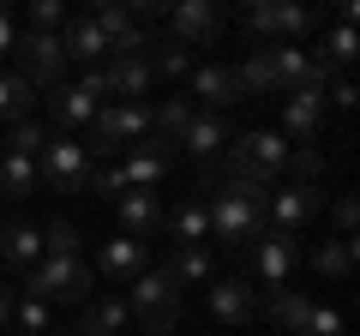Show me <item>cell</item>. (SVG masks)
Masks as SVG:
<instances>
[{"mask_svg": "<svg viewBox=\"0 0 360 336\" xmlns=\"http://www.w3.org/2000/svg\"><path fill=\"white\" fill-rule=\"evenodd\" d=\"M127 300H115V295H103V300H90V312H84V324H78V336H115V330H127Z\"/></svg>", "mask_w": 360, "mask_h": 336, "instance_id": "cell-26", "label": "cell"}, {"mask_svg": "<svg viewBox=\"0 0 360 336\" xmlns=\"http://www.w3.org/2000/svg\"><path fill=\"white\" fill-rule=\"evenodd\" d=\"M222 144H229V120H222V115H193V120H186V132H180V150L198 156V162H210Z\"/></svg>", "mask_w": 360, "mask_h": 336, "instance_id": "cell-22", "label": "cell"}, {"mask_svg": "<svg viewBox=\"0 0 360 336\" xmlns=\"http://www.w3.org/2000/svg\"><path fill=\"white\" fill-rule=\"evenodd\" d=\"M193 66V49H180V42H162V49H150V72H162V78H180Z\"/></svg>", "mask_w": 360, "mask_h": 336, "instance_id": "cell-34", "label": "cell"}, {"mask_svg": "<svg viewBox=\"0 0 360 336\" xmlns=\"http://www.w3.org/2000/svg\"><path fill=\"white\" fill-rule=\"evenodd\" d=\"M90 193H96V198H120V193H127V181H120V168H103V174H90Z\"/></svg>", "mask_w": 360, "mask_h": 336, "instance_id": "cell-39", "label": "cell"}, {"mask_svg": "<svg viewBox=\"0 0 360 336\" xmlns=\"http://www.w3.org/2000/svg\"><path fill=\"white\" fill-rule=\"evenodd\" d=\"M127 312L144 324L150 336H168L180 324V283L168 271H144L139 283H132V300H127Z\"/></svg>", "mask_w": 360, "mask_h": 336, "instance_id": "cell-4", "label": "cell"}, {"mask_svg": "<svg viewBox=\"0 0 360 336\" xmlns=\"http://www.w3.org/2000/svg\"><path fill=\"white\" fill-rule=\"evenodd\" d=\"M295 264H300V240H295V234H276V228H264V234L252 240V271L264 276V283H276V288H283Z\"/></svg>", "mask_w": 360, "mask_h": 336, "instance_id": "cell-12", "label": "cell"}, {"mask_svg": "<svg viewBox=\"0 0 360 336\" xmlns=\"http://www.w3.org/2000/svg\"><path fill=\"white\" fill-rule=\"evenodd\" d=\"M330 66H319L307 49H288V42H258L240 66V91L246 96H264V91H324L330 84Z\"/></svg>", "mask_w": 360, "mask_h": 336, "instance_id": "cell-1", "label": "cell"}, {"mask_svg": "<svg viewBox=\"0 0 360 336\" xmlns=\"http://www.w3.org/2000/svg\"><path fill=\"white\" fill-rule=\"evenodd\" d=\"M30 108H37V91H30L18 72H0V120H30Z\"/></svg>", "mask_w": 360, "mask_h": 336, "instance_id": "cell-29", "label": "cell"}, {"mask_svg": "<svg viewBox=\"0 0 360 336\" xmlns=\"http://www.w3.org/2000/svg\"><path fill=\"white\" fill-rule=\"evenodd\" d=\"M90 283H96V276H90L84 259H42L37 271H30V295L37 300H78Z\"/></svg>", "mask_w": 360, "mask_h": 336, "instance_id": "cell-9", "label": "cell"}, {"mask_svg": "<svg viewBox=\"0 0 360 336\" xmlns=\"http://www.w3.org/2000/svg\"><path fill=\"white\" fill-rule=\"evenodd\" d=\"M42 246H49V259H78V228L72 222H49L42 228Z\"/></svg>", "mask_w": 360, "mask_h": 336, "instance_id": "cell-36", "label": "cell"}, {"mask_svg": "<svg viewBox=\"0 0 360 336\" xmlns=\"http://www.w3.org/2000/svg\"><path fill=\"white\" fill-rule=\"evenodd\" d=\"M0 193H6V198L37 193V156H18V150L0 156Z\"/></svg>", "mask_w": 360, "mask_h": 336, "instance_id": "cell-27", "label": "cell"}, {"mask_svg": "<svg viewBox=\"0 0 360 336\" xmlns=\"http://www.w3.org/2000/svg\"><path fill=\"white\" fill-rule=\"evenodd\" d=\"M330 103L336 108H354V84H348V78H330Z\"/></svg>", "mask_w": 360, "mask_h": 336, "instance_id": "cell-41", "label": "cell"}, {"mask_svg": "<svg viewBox=\"0 0 360 336\" xmlns=\"http://www.w3.org/2000/svg\"><path fill=\"white\" fill-rule=\"evenodd\" d=\"M0 324H13V288L0 283Z\"/></svg>", "mask_w": 360, "mask_h": 336, "instance_id": "cell-42", "label": "cell"}, {"mask_svg": "<svg viewBox=\"0 0 360 336\" xmlns=\"http://www.w3.org/2000/svg\"><path fill=\"white\" fill-rule=\"evenodd\" d=\"M264 205H270L264 186H246V181L217 186V193H210V205H205L210 234H217V240H234V246H252L258 234L270 228V222H264Z\"/></svg>", "mask_w": 360, "mask_h": 336, "instance_id": "cell-2", "label": "cell"}, {"mask_svg": "<svg viewBox=\"0 0 360 336\" xmlns=\"http://www.w3.org/2000/svg\"><path fill=\"white\" fill-rule=\"evenodd\" d=\"M312 210H319V193L312 186H283V193H270L264 222H276V234H295L300 222H312Z\"/></svg>", "mask_w": 360, "mask_h": 336, "instance_id": "cell-16", "label": "cell"}, {"mask_svg": "<svg viewBox=\"0 0 360 336\" xmlns=\"http://www.w3.org/2000/svg\"><path fill=\"white\" fill-rule=\"evenodd\" d=\"M37 174L54 186V193H84V181H90V150L78 138H49L42 144V156H37Z\"/></svg>", "mask_w": 360, "mask_h": 336, "instance_id": "cell-6", "label": "cell"}, {"mask_svg": "<svg viewBox=\"0 0 360 336\" xmlns=\"http://www.w3.org/2000/svg\"><path fill=\"white\" fill-rule=\"evenodd\" d=\"M13 49H18V78H25L30 91H37V84H60V72H66L60 37H37V30H25V37H13Z\"/></svg>", "mask_w": 360, "mask_h": 336, "instance_id": "cell-7", "label": "cell"}, {"mask_svg": "<svg viewBox=\"0 0 360 336\" xmlns=\"http://www.w3.org/2000/svg\"><path fill=\"white\" fill-rule=\"evenodd\" d=\"M115 205H120V228H127L132 240L156 234V228H162V217H168V210H162V198H156V193H120Z\"/></svg>", "mask_w": 360, "mask_h": 336, "instance_id": "cell-19", "label": "cell"}, {"mask_svg": "<svg viewBox=\"0 0 360 336\" xmlns=\"http://www.w3.org/2000/svg\"><path fill=\"white\" fill-rule=\"evenodd\" d=\"M319 120H324V91H288V103H283V138H312L319 132Z\"/></svg>", "mask_w": 360, "mask_h": 336, "instance_id": "cell-17", "label": "cell"}, {"mask_svg": "<svg viewBox=\"0 0 360 336\" xmlns=\"http://www.w3.org/2000/svg\"><path fill=\"white\" fill-rule=\"evenodd\" d=\"M336 222H342V240H354V222H360V205H354V198L336 205Z\"/></svg>", "mask_w": 360, "mask_h": 336, "instance_id": "cell-40", "label": "cell"}, {"mask_svg": "<svg viewBox=\"0 0 360 336\" xmlns=\"http://www.w3.org/2000/svg\"><path fill=\"white\" fill-rule=\"evenodd\" d=\"M312 271L319 276H348L354 271V240H324L319 252H312Z\"/></svg>", "mask_w": 360, "mask_h": 336, "instance_id": "cell-32", "label": "cell"}, {"mask_svg": "<svg viewBox=\"0 0 360 336\" xmlns=\"http://www.w3.org/2000/svg\"><path fill=\"white\" fill-rule=\"evenodd\" d=\"M150 54H108V72H103V84H108V96L115 103H139L144 91H150Z\"/></svg>", "mask_w": 360, "mask_h": 336, "instance_id": "cell-14", "label": "cell"}, {"mask_svg": "<svg viewBox=\"0 0 360 336\" xmlns=\"http://www.w3.org/2000/svg\"><path fill=\"white\" fill-rule=\"evenodd\" d=\"M246 25L264 30L270 42H283V37H307L319 18H312L307 6H288V0H258V6H246Z\"/></svg>", "mask_w": 360, "mask_h": 336, "instance_id": "cell-10", "label": "cell"}, {"mask_svg": "<svg viewBox=\"0 0 360 336\" xmlns=\"http://www.w3.org/2000/svg\"><path fill=\"white\" fill-rule=\"evenodd\" d=\"M103 276H144V240L120 234V240H103Z\"/></svg>", "mask_w": 360, "mask_h": 336, "instance_id": "cell-25", "label": "cell"}, {"mask_svg": "<svg viewBox=\"0 0 360 336\" xmlns=\"http://www.w3.org/2000/svg\"><path fill=\"white\" fill-rule=\"evenodd\" d=\"M168 30H174L180 49H186V42H217L222 37V13L205 6V0H180V6H168Z\"/></svg>", "mask_w": 360, "mask_h": 336, "instance_id": "cell-13", "label": "cell"}, {"mask_svg": "<svg viewBox=\"0 0 360 336\" xmlns=\"http://www.w3.org/2000/svg\"><path fill=\"white\" fill-rule=\"evenodd\" d=\"M348 60H354V25H330V30H324V49H319V66L342 72Z\"/></svg>", "mask_w": 360, "mask_h": 336, "instance_id": "cell-31", "label": "cell"}, {"mask_svg": "<svg viewBox=\"0 0 360 336\" xmlns=\"http://www.w3.org/2000/svg\"><path fill=\"white\" fill-rule=\"evenodd\" d=\"M193 96H205L210 115H217V108H234L246 91H240V72H234V66H198L193 72Z\"/></svg>", "mask_w": 360, "mask_h": 336, "instance_id": "cell-18", "label": "cell"}, {"mask_svg": "<svg viewBox=\"0 0 360 336\" xmlns=\"http://www.w3.org/2000/svg\"><path fill=\"white\" fill-rule=\"evenodd\" d=\"M60 25H66L60 0H30V30H37V37H54Z\"/></svg>", "mask_w": 360, "mask_h": 336, "instance_id": "cell-37", "label": "cell"}, {"mask_svg": "<svg viewBox=\"0 0 360 336\" xmlns=\"http://www.w3.org/2000/svg\"><path fill=\"white\" fill-rule=\"evenodd\" d=\"M0 259L18 264V271H37L42 264V228L37 222H6L0 228Z\"/></svg>", "mask_w": 360, "mask_h": 336, "instance_id": "cell-20", "label": "cell"}, {"mask_svg": "<svg viewBox=\"0 0 360 336\" xmlns=\"http://www.w3.org/2000/svg\"><path fill=\"white\" fill-rule=\"evenodd\" d=\"M103 96H108L103 72H84L78 84H60V91H54V120H66V127H84V120H96Z\"/></svg>", "mask_w": 360, "mask_h": 336, "instance_id": "cell-11", "label": "cell"}, {"mask_svg": "<svg viewBox=\"0 0 360 336\" xmlns=\"http://www.w3.org/2000/svg\"><path fill=\"white\" fill-rule=\"evenodd\" d=\"M270 312L283 318L288 336H342V318H336L330 306H312L307 295H288V288L270 295Z\"/></svg>", "mask_w": 360, "mask_h": 336, "instance_id": "cell-8", "label": "cell"}, {"mask_svg": "<svg viewBox=\"0 0 360 336\" xmlns=\"http://www.w3.org/2000/svg\"><path fill=\"white\" fill-rule=\"evenodd\" d=\"M13 324H18V330H30V336H42V330H49V300H37V295L13 300Z\"/></svg>", "mask_w": 360, "mask_h": 336, "instance_id": "cell-33", "label": "cell"}, {"mask_svg": "<svg viewBox=\"0 0 360 336\" xmlns=\"http://www.w3.org/2000/svg\"><path fill=\"white\" fill-rule=\"evenodd\" d=\"M156 13H162L156 0H132V6H96V13H90V25L103 30L108 42H120V37H132L144 18H156Z\"/></svg>", "mask_w": 360, "mask_h": 336, "instance_id": "cell-21", "label": "cell"}, {"mask_svg": "<svg viewBox=\"0 0 360 336\" xmlns=\"http://www.w3.org/2000/svg\"><path fill=\"white\" fill-rule=\"evenodd\" d=\"M60 49H66V60H103L108 37L90 25V18H66V25H60Z\"/></svg>", "mask_w": 360, "mask_h": 336, "instance_id": "cell-24", "label": "cell"}, {"mask_svg": "<svg viewBox=\"0 0 360 336\" xmlns=\"http://www.w3.org/2000/svg\"><path fill=\"white\" fill-rule=\"evenodd\" d=\"M162 228L174 234L180 246H205V240H210V217H205V205H180L174 217H162Z\"/></svg>", "mask_w": 360, "mask_h": 336, "instance_id": "cell-28", "label": "cell"}, {"mask_svg": "<svg viewBox=\"0 0 360 336\" xmlns=\"http://www.w3.org/2000/svg\"><path fill=\"white\" fill-rule=\"evenodd\" d=\"M210 312H217V318H229V324H246V318L258 312L252 283H246V276H229V283H217V288H210Z\"/></svg>", "mask_w": 360, "mask_h": 336, "instance_id": "cell-23", "label": "cell"}, {"mask_svg": "<svg viewBox=\"0 0 360 336\" xmlns=\"http://www.w3.org/2000/svg\"><path fill=\"white\" fill-rule=\"evenodd\" d=\"M0 54H13V18L0 13Z\"/></svg>", "mask_w": 360, "mask_h": 336, "instance_id": "cell-43", "label": "cell"}, {"mask_svg": "<svg viewBox=\"0 0 360 336\" xmlns=\"http://www.w3.org/2000/svg\"><path fill=\"white\" fill-rule=\"evenodd\" d=\"M60 336H78V330H60Z\"/></svg>", "mask_w": 360, "mask_h": 336, "instance_id": "cell-44", "label": "cell"}, {"mask_svg": "<svg viewBox=\"0 0 360 336\" xmlns=\"http://www.w3.org/2000/svg\"><path fill=\"white\" fill-rule=\"evenodd\" d=\"M319 168H324V156L312 150V144H288V168H283V174H295V186H307Z\"/></svg>", "mask_w": 360, "mask_h": 336, "instance_id": "cell-35", "label": "cell"}, {"mask_svg": "<svg viewBox=\"0 0 360 336\" xmlns=\"http://www.w3.org/2000/svg\"><path fill=\"white\" fill-rule=\"evenodd\" d=\"M168 156H174V150H162L156 138L132 144V156L120 162V181H127V193H150V186H156V181L168 174Z\"/></svg>", "mask_w": 360, "mask_h": 336, "instance_id": "cell-15", "label": "cell"}, {"mask_svg": "<svg viewBox=\"0 0 360 336\" xmlns=\"http://www.w3.org/2000/svg\"><path fill=\"white\" fill-rule=\"evenodd\" d=\"M168 276H174L180 288H186V283H205V276H210V252H205V246H174Z\"/></svg>", "mask_w": 360, "mask_h": 336, "instance_id": "cell-30", "label": "cell"}, {"mask_svg": "<svg viewBox=\"0 0 360 336\" xmlns=\"http://www.w3.org/2000/svg\"><path fill=\"white\" fill-rule=\"evenodd\" d=\"M150 138V108L144 103H103L96 120H90V144L84 150H127V144H144Z\"/></svg>", "mask_w": 360, "mask_h": 336, "instance_id": "cell-5", "label": "cell"}, {"mask_svg": "<svg viewBox=\"0 0 360 336\" xmlns=\"http://www.w3.org/2000/svg\"><path fill=\"white\" fill-rule=\"evenodd\" d=\"M283 168H288V138H283V132H270V127L240 132V138L229 144V181L264 186V181H276Z\"/></svg>", "mask_w": 360, "mask_h": 336, "instance_id": "cell-3", "label": "cell"}, {"mask_svg": "<svg viewBox=\"0 0 360 336\" xmlns=\"http://www.w3.org/2000/svg\"><path fill=\"white\" fill-rule=\"evenodd\" d=\"M42 144H49V132H42L37 120H18V127H13V144H6V150H18V156H42Z\"/></svg>", "mask_w": 360, "mask_h": 336, "instance_id": "cell-38", "label": "cell"}]
</instances>
